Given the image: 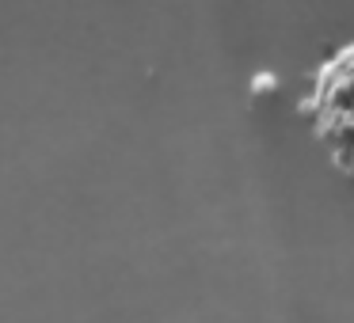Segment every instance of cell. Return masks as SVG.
Returning <instances> with one entry per match:
<instances>
[]
</instances>
